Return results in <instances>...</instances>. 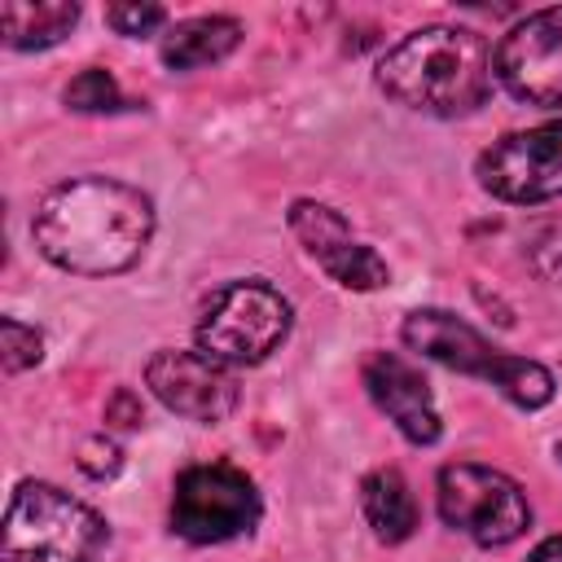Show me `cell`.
<instances>
[{
  "label": "cell",
  "instance_id": "6da1fadb",
  "mask_svg": "<svg viewBox=\"0 0 562 562\" xmlns=\"http://www.w3.org/2000/svg\"><path fill=\"white\" fill-rule=\"evenodd\" d=\"M31 237L48 263L75 277L127 272L154 237V202L110 176H75L53 184L31 220Z\"/></svg>",
  "mask_w": 562,
  "mask_h": 562
},
{
  "label": "cell",
  "instance_id": "7a4b0ae2",
  "mask_svg": "<svg viewBox=\"0 0 562 562\" xmlns=\"http://www.w3.org/2000/svg\"><path fill=\"white\" fill-rule=\"evenodd\" d=\"M496 75L492 44L470 26H417L391 44L373 70L378 88L417 114L457 119L487 101Z\"/></svg>",
  "mask_w": 562,
  "mask_h": 562
},
{
  "label": "cell",
  "instance_id": "3957f363",
  "mask_svg": "<svg viewBox=\"0 0 562 562\" xmlns=\"http://www.w3.org/2000/svg\"><path fill=\"white\" fill-rule=\"evenodd\" d=\"M400 338H404V347H413L417 356H426L443 369L492 382L518 408H544L553 400V373L544 364L492 347L474 325H465L461 316H452L443 307L408 312L404 325H400Z\"/></svg>",
  "mask_w": 562,
  "mask_h": 562
},
{
  "label": "cell",
  "instance_id": "277c9868",
  "mask_svg": "<svg viewBox=\"0 0 562 562\" xmlns=\"http://www.w3.org/2000/svg\"><path fill=\"white\" fill-rule=\"evenodd\" d=\"M105 540L110 527L92 505L53 483L26 479L13 487L4 509L0 562H97Z\"/></svg>",
  "mask_w": 562,
  "mask_h": 562
},
{
  "label": "cell",
  "instance_id": "5b68a950",
  "mask_svg": "<svg viewBox=\"0 0 562 562\" xmlns=\"http://www.w3.org/2000/svg\"><path fill=\"white\" fill-rule=\"evenodd\" d=\"M285 334H290V303L268 281L220 285L193 325L198 351L228 369L259 364L263 356H272L285 342Z\"/></svg>",
  "mask_w": 562,
  "mask_h": 562
},
{
  "label": "cell",
  "instance_id": "8992f818",
  "mask_svg": "<svg viewBox=\"0 0 562 562\" xmlns=\"http://www.w3.org/2000/svg\"><path fill=\"white\" fill-rule=\"evenodd\" d=\"M435 501H439V518L483 549L514 544L531 527V505L522 487L492 465H474V461L443 465L435 479Z\"/></svg>",
  "mask_w": 562,
  "mask_h": 562
},
{
  "label": "cell",
  "instance_id": "52a82bcc",
  "mask_svg": "<svg viewBox=\"0 0 562 562\" xmlns=\"http://www.w3.org/2000/svg\"><path fill=\"white\" fill-rule=\"evenodd\" d=\"M259 492L237 465H189L176 474L171 531L193 544H220L246 536L259 522Z\"/></svg>",
  "mask_w": 562,
  "mask_h": 562
},
{
  "label": "cell",
  "instance_id": "ba28073f",
  "mask_svg": "<svg viewBox=\"0 0 562 562\" xmlns=\"http://www.w3.org/2000/svg\"><path fill=\"white\" fill-rule=\"evenodd\" d=\"M474 176L501 202L536 206L562 198V119L492 140L479 154Z\"/></svg>",
  "mask_w": 562,
  "mask_h": 562
},
{
  "label": "cell",
  "instance_id": "9c48e42d",
  "mask_svg": "<svg viewBox=\"0 0 562 562\" xmlns=\"http://www.w3.org/2000/svg\"><path fill=\"white\" fill-rule=\"evenodd\" d=\"M496 79L527 105H562V4L509 26L496 44Z\"/></svg>",
  "mask_w": 562,
  "mask_h": 562
},
{
  "label": "cell",
  "instance_id": "30bf717a",
  "mask_svg": "<svg viewBox=\"0 0 562 562\" xmlns=\"http://www.w3.org/2000/svg\"><path fill=\"white\" fill-rule=\"evenodd\" d=\"M145 382L149 391L162 400V408H171L176 417L189 422H224L237 408V378L228 364L202 356V351H154L145 364Z\"/></svg>",
  "mask_w": 562,
  "mask_h": 562
},
{
  "label": "cell",
  "instance_id": "8fae6325",
  "mask_svg": "<svg viewBox=\"0 0 562 562\" xmlns=\"http://www.w3.org/2000/svg\"><path fill=\"white\" fill-rule=\"evenodd\" d=\"M360 378H364L369 400L386 413V422H395V430L408 443L426 448V443L439 439L443 426H439V413H435V400H430V382L422 378V369H413L395 351H369Z\"/></svg>",
  "mask_w": 562,
  "mask_h": 562
},
{
  "label": "cell",
  "instance_id": "7c38bea8",
  "mask_svg": "<svg viewBox=\"0 0 562 562\" xmlns=\"http://www.w3.org/2000/svg\"><path fill=\"white\" fill-rule=\"evenodd\" d=\"M237 44H241V22L224 18V13H206V18L176 22L162 35V61L171 70H198V66L224 61Z\"/></svg>",
  "mask_w": 562,
  "mask_h": 562
},
{
  "label": "cell",
  "instance_id": "4fadbf2b",
  "mask_svg": "<svg viewBox=\"0 0 562 562\" xmlns=\"http://www.w3.org/2000/svg\"><path fill=\"white\" fill-rule=\"evenodd\" d=\"M79 22V4L53 0V4H31V0H4L0 9V31L4 44L18 53H35V48H53L61 44Z\"/></svg>",
  "mask_w": 562,
  "mask_h": 562
},
{
  "label": "cell",
  "instance_id": "5bb4252c",
  "mask_svg": "<svg viewBox=\"0 0 562 562\" xmlns=\"http://www.w3.org/2000/svg\"><path fill=\"white\" fill-rule=\"evenodd\" d=\"M360 505H364V518H369L373 536L386 540V544L408 540L413 527H417V501H413L404 474L391 470V465L386 470H373L360 483Z\"/></svg>",
  "mask_w": 562,
  "mask_h": 562
},
{
  "label": "cell",
  "instance_id": "9a60e30c",
  "mask_svg": "<svg viewBox=\"0 0 562 562\" xmlns=\"http://www.w3.org/2000/svg\"><path fill=\"white\" fill-rule=\"evenodd\" d=\"M61 101H66L75 114H114V110H123V92H119V79H114L110 70H101V66H88V70H79V75L66 83Z\"/></svg>",
  "mask_w": 562,
  "mask_h": 562
},
{
  "label": "cell",
  "instance_id": "2e32d148",
  "mask_svg": "<svg viewBox=\"0 0 562 562\" xmlns=\"http://www.w3.org/2000/svg\"><path fill=\"white\" fill-rule=\"evenodd\" d=\"M44 356V334L35 325H22L18 316H4L0 321V360H4V373H22L31 364H40Z\"/></svg>",
  "mask_w": 562,
  "mask_h": 562
},
{
  "label": "cell",
  "instance_id": "e0dca14e",
  "mask_svg": "<svg viewBox=\"0 0 562 562\" xmlns=\"http://www.w3.org/2000/svg\"><path fill=\"white\" fill-rule=\"evenodd\" d=\"M105 22L127 35V40H140V35H154L162 22H167V9L162 4H110L105 9Z\"/></svg>",
  "mask_w": 562,
  "mask_h": 562
},
{
  "label": "cell",
  "instance_id": "ac0fdd59",
  "mask_svg": "<svg viewBox=\"0 0 562 562\" xmlns=\"http://www.w3.org/2000/svg\"><path fill=\"white\" fill-rule=\"evenodd\" d=\"M527 255H531V263H536L540 277L562 281V224H558V220H553V224H540V228L527 237Z\"/></svg>",
  "mask_w": 562,
  "mask_h": 562
},
{
  "label": "cell",
  "instance_id": "d6986e66",
  "mask_svg": "<svg viewBox=\"0 0 562 562\" xmlns=\"http://www.w3.org/2000/svg\"><path fill=\"white\" fill-rule=\"evenodd\" d=\"M79 470L88 474V479H114L119 470H123V448L114 443V439H105V435H92V439H83V448H79Z\"/></svg>",
  "mask_w": 562,
  "mask_h": 562
},
{
  "label": "cell",
  "instance_id": "ffe728a7",
  "mask_svg": "<svg viewBox=\"0 0 562 562\" xmlns=\"http://www.w3.org/2000/svg\"><path fill=\"white\" fill-rule=\"evenodd\" d=\"M105 422L119 426V430L140 426V400H136V391H114V395L105 400Z\"/></svg>",
  "mask_w": 562,
  "mask_h": 562
},
{
  "label": "cell",
  "instance_id": "44dd1931",
  "mask_svg": "<svg viewBox=\"0 0 562 562\" xmlns=\"http://www.w3.org/2000/svg\"><path fill=\"white\" fill-rule=\"evenodd\" d=\"M527 562H562V536H549V540H540V544L527 553Z\"/></svg>",
  "mask_w": 562,
  "mask_h": 562
},
{
  "label": "cell",
  "instance_id": "7402d4cb",
  "mask_svg": "<svg viewBox=\"0 0 562 562\" xmlns=\"http://www.w3.org/2000/svg\"><path fill=\"white\" fill-rule=\"evenodd\" d=\"M558 461H562V443H558Z\"/></svg>",
  "mask_w": 562,
  "mask_h": 562
}]
</instances>
